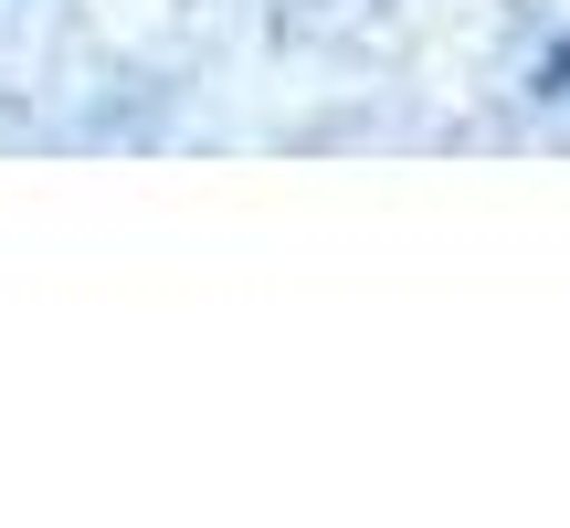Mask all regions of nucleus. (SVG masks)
<instances>
[{
	"label": "nucleus",
	"instance_id": "nucleus-1",
	"mask_svg": "<svg viewBox=\"0 0 570 528\" xmlns=\"http://www.w3.org/2000/svg\"><path fill=\"white\" fill-rule=\"evenodd\" d=\"M539 96H570V42H560L550 63H539Z\"/></svg>",
	"mask_w": 570,
	"mask_h": 528
}]
</instances>
